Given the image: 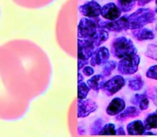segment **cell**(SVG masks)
Here are the masks:
<instances>
[{
  "instance_id": "cell-1",
  "label": "cell",
  "mask_w": 157,
  "mask_h": 137,
  "mask_svg": "<svg viewBox=\"0 0 157 137\" xmlns=\"http://www.w3.org/2000/svg\"><path fill=\"white\" fill-rule=\"evenodd\" d=\"M155 13L149 8H140L129 16H126L128 29L143 28L155 20Z\"/></svg>"
},
{
  "instance_id": "cell-2",
  "label": "cell",
  "mask_w": 157,
  "mask_h": 137,
  "mask_svg": "<svg viewBox=\"0 0 157 137\" xmlns=\"http://www.w3.org/2000/svg\"><path fill=\"white\" fill-rule=\"evenodd\" d=\"M111 52L114 57L122 59L137 53V49L132 40L126 37L115 39L111 45Z\"/></svg>"
},
{
  "instance_id": "cell-3",
  "label": "cell",
  "mask_w": 157,
  "mask_h": 137,
  "mask_svg": "<svg viewBox=\"0 0 157 137\" xmlns=\"http://www.w3.org/2000/svg\"><path fill=\"white\" fill-rule=\"evenodd\" d=\"M94 49L95 46L90 39L78 40V70H82L88 64Z\"/></svg>"
},
{
  "instance_id": "cell-4",
  "label": "cell",
  "mask_w": 157,
  "mask_h": 137,
  "mask_svg": "<svg viewBox=\"0 0 157 137\" xmlns=\"http://www.w3.org/2000/svg\"><path fill=\"white\" fill-rule=\"evenodd\" d=\"M99 19L82 18L78 25V37L79 39H89L93 37L99 28Z\"/></svg>"
},
{
  "instance_id": "cell-5",
  "label": "cell",
  "mask_w": 157,
  "mask_h": 137,
  "mask_svg": "<svg viewBox=\"0 0 157 137\" xmlns=\"http://www.w3.org/2000/svg\"><path fill=\"white\" fill-rule=\"evenodd\" d=\"M140 58L137 54L122 58L118 64V71L122 75L128 76L136 73L138 70Z\"/></svg>"
},
{
  "instance_id": "cell-6",
  "label": "cell",
  "mask_w": 157,
  "mask_h": 137,
  "mask_svg": "<svg viewBox=\"0 0 157 137\" xmlns=\"http://www.w3.org/2000/svg\"><path fill=\"white\" fill-rule=\"evenodd\" d=\"M125 83H126V81H125L124 78L117 75V76H113L112 79L105 82L103 87H102V90H103L104 93L108 96H113L120 91L122 88H123Z\"/></svg>"
},
{
  "instance_id": "cell-7",
  "label": "cell",
  "mask_w": 157,
  "mask_h": 137,
  "mask_svg": "<svg viewBox=\"0 0 157 137\" xmlns=\"http://www.w3.org/2000/svg\"><path fill=\"white\" fill-rule=\"evenodd\" d=\"M99 28L101 29H108L112 32H120L125 31L127 29V22H126V16H122L118 19L114 21H109L108 22H100L99 23Z\"/></svg>"
},
{
  "instance_id": "cell-8",
  "label": "cell",
  "mask_w": 157,
  "mask_h": 137,
  "mask_svg": "<svg viewBox=\"0 0 157 137\" xmlns=\"http://www.w3.org/2000/svg\"><path fill=\"white\" fill-rule=\"evenodd\" d=\"M98 106L96 102L90 99H78L77 117L84 118L90 114L93 113L97 109Z\"/></svg>"
},
{
  "instance_id": "cell-9",
  "label": "cell",
  "mask_w": 157,
  "mask_h": 137,
  "mask_svg": "<svg viewBox=\"0 0 157 137\" xmlns=\"http://www.w3.org/2000/svg\"><path fill=\"white\" fill-rule=\"evenodd\" d=\"M101 9L102 7L96 1L92 0L78 7V11L86 17L96 18L101 14Z\"/></svg>"
},
{
  "instance_id": "cell-10",
  "label": "cell",
  "mask_w": 157,
  "mask_h": 137,
  "mask_svg": "<svg viewBox=\"0 0 157 137\" xmlns=\"http://www.w3.org/2000/svg\"><path fill=\"white\" fill-rule=\"evenodd\" d=\"M122 11L113 2L107 3L101 9V16L109 21L118 19L121 16Z\"/></svg>"
},
{
  "instance_id": "cell-11",
  "label": "cell",
  "mask_w": 157,
  "mask_h": 137,
  "mask_svg": "<svg viewBox=\"0 0 157 137\" xmlns=\"http://www.w3.org/2000/svg\"><path fill=\"white\" fill-rule=\"evenodd\" d=\"M109 58V52L106 47H99L93 52L91 56L90 63L93 66H102L108 62Z\"/></svg>"
},
{
  "instance_id": "cell-12",
  "label": "cell",
  "mask_w": 157,
  "mask_h": 137,
  "mask_svg": "<svg viewBox=\"0 0 157 137\" xmlns=\"http://www.w3.org/2000/svg\"><path fill=\"white\" fill-rule=\"evenodd\" d=\"M126 107L124 100L120 98H114L106 108V113L109 116H117L123 112Z\"/></svg>"
},
{
  "instance_id": "cell-13",
  "label": "cell",
  "mask_w": 157,
  "mask_h": 137,
  "mask_svg": "<svg viewBox=\"0 0 157 137\" xmlns=\"http://www.w3.org/2000/svg\"><path fill=\"white\" fill-rule=\"evenodd\" d=\"M132 35L134 38L138 41H144V40H151L155 38V35L152 31L149 29L140 28L133 29L132 31Z\"/></svg>"
},
{
  "instance_id": "cell-14",
  "label": "cell",
  "mask_w": 157,
  "mask_h": 137,
  "mask_svg": "<svg viewBox=\"0 0 157 137\" xmlns=\"http://www.w3.org/2000/svg\"><path fill=\"white\" fill-rule=\"evenodd\" d=\"M127 132L130 135H141L145 132V126L141 120H135L127 125Z\"/></svg>"
},
{
  "instance_id": "cell-15",
  "label": "cell",
  "mask_w": 157,
  "mask_h": 137,
  "mask_svg": "<svg viewBox=\"0 0 157 137\" xmlns=\"http://www.w3.org/2000/svg\"><path fill=\"white\" fill-rule=\"evenodd\" d=\"M131 103L138 107L140 110H146L149 105L148 97L145 94H136L130 100Z\"/></svg>"
},
{
  "instance_id": "cell-16",
  "label": "cell",
  "mask_w": 157,
  "mask_h": 137,
  "mask_svg": "<svg viewBox=\"0 0 157 137\" xmlns=\"http://www.w3.org/2000/svg\"><path fill=\"white\" fill-rule=\"evenodd\" d=\"M140 114V109L135 106H129L126 109H124L123 112H120L116 116V119L119 121H123L125 120L130 118H134V117L138 116Z\"/></svg>"
},
{
  "instance_id": "cell-17",
  "label": "cell",
  "mask_w": 157,
  "mask_h": 137,
  "mask_svg": "<svg viewBox=\"0 0 157 137\" xmlns=\"http://www.w3.org/2000/svg\"><path fill=\"white\" fill-rule=\"evenodd\" d=\"M105 82V77L103 76L96 75L87 81V85L91 89L95 90V91H99V89H102Z\"/></svg>"
},
{
  "instance_id": "cell-18",
  "label": "cell",
  "mask_w": 157,
  "mask_h": 137,
  "mask_svg": "<svg viewBox=\"0 0 157 137\" xmlns=\"http://www.w3.org/2000/svg\"><path fill=\"white\" fill-rule=\"evenodd\" d=\"M109 37V33L108 32H106L105 30L101 29V30H97L95 35L93 36L91 38H89L91 40V41L93 42V45H94L95 48L98 47L100 45H102V43H105L107 40H108Z\"/></svg>"
},
{
  "instance_id": "cell-19",
  "label": "cell",
  "mask_w": 157,
  "mask_h": 137,
  "mask_svg": "<svg viewBox=\"0 0 157 137\" xmlns=\"http://www.w3.org/2000/svg\"><path fill=\"white\" fill-rule=\"evenodd\" d=\"M144 86V81L141 76H136L134 77L131 78L128 82V86L130 89L134 91H138L140 90Z\"/></svg>"
},
{
  "instance_id": "cell-20",
  "label": "cell",
  "mask_w": 157,
  "mask_h": 137,
  "mask_svg": "<svg viewBox=\"0 0 157 137\" xmlns=\"http://www.w3.org/2000/svg\"><path fill=\"white\" fill-rule=\"evenodd\" d=\"M144 126L146 130H151L152 129H157V113L149 114L144 121Z\"/></svg>"
},
{
  "instance_id": "cell-21",
  "label": "cell",
  "mask_w": 157,
  "mask_h": 137,
  "mask_svg": "<svg viewBox=\"0 0 157 137\" xmlns=\"http://www.w3.org/2000/svg\"><path fill=\"white\" fill-rule=\"evenodd\" d=\"M135 0H118V7L123 13L131 11L135 7Z\"/></svg>"
},
{
  "instance_id": "cell-22",
  "label": "cell",
  "mask_w": 157,
  "mask_h": 137,
  "mask_svg": "<svg viewBox=\"0 0 157 137\" xmlns=\"http://www.w3.org/2000/svg\"><path fill=\"white\" fill-rule=\"evenodd\" d=\"M104 126V120L99 118L94 121V123L90 126V134L93 135H99V132Z\"/></svg>"
},
{
  "instance_id": "cell-23",
  "label": "cell",
  "mask_w": 157,
  "mask_h": 137,
  "mask_svg": "<svg viewBox=\"0 0 157 137\" xmlns=\"http://www.w3.org/2000/svg\"><path fill=\"white\" fill-rule=\"evenodd\" d=\"M90 88L85 82H78V99H86Z\"/></svg>"
},
{
  "instance_id": "cell-24",
  "label": "cell",
  "mask_w": 157,
  "mask_h": 137,
  "mask_svg": "<svg viewBox=\"0 0 157 137\" xmlns=\"http://www.w3.org/2000/svg\"><path fill=\"white\" fill-rule=\"evenodd\" d=\"M99 135H116V130L114 124L108 123V124L104 125L102 129L99 133Z\"/></svg>"
},
{
  "instance_id": "cell-25",
  "label": "cell",
  "mask_w": 157,
  "mask_h": 137,
  "mask_svg": "<svg viewBox=\"0 0 157 137\" xmlns=\"http://www.w3.org/2000/svg\"><path fill=\"white\" fill-rule=\"evenodd\" d=\"M117 66V63L115 61H109L105 63V66L102 69V76H103L104 77H108L109 76H110L112 73V72L116 69V67Z\"/></svg>"
},
{
  "instance_id": "cell-26",
  "label": "cell",
  "mask_w": 157,
  "mask_h": 137,
  "mask_svg": "<svg viewBox=\"0 0 157 137\" xmlns=\"http://www.w3.org/2000/svg\"><path fill=\"white\" fill-rule=\"evenodd\" d=\"M146 55L149 58L157 61V46L150 44L148 46L146 52Z\"/></svg>"
},
{
  "instance_id": "cell-27",
  "label": "cell",
  "mask_w": 157,
  "mask_h": 137,
  "mask_svg": "<svg viewBox=\"0 0 157 137\" xmlns=\"http://www.w3.org/2000/svg\"><path fill=\"white\" fill-rule=\"evenodd\" d=\"M146 76L149 79L157 80V65L156 66H152L149 68L148 71L146 72Z\"/></svg>"
},
{
  "instance_id": "cell-28",
  "label": "cell",
  "mask_w": 157,
  "mask_h": 137,
  "mask_svg": "<svg viewBox=\"0 0 157 137\" xmlns=\"http://www.w3.org/2000/svg\"><path fill=\"white\" fill-rule=\"evenodd\" d=\"M82 73L86 76H91L94 74V70L90 66H86L82 68Z\"/></svg>"
},
{
  "instance_id": "cell-29",
  "label": "cell",
  "mask_w": 157,
  "mask_h": 137,
  "mask_svg": "<svg viewBox=\"0 0 157 137\" xmlns=\"http://www.w3.org/2000/svg\"><path fill=\"white\" fill-rule=\"evenodd\" d=\"M152 0H140V1H138V5L140 6H143L146 5V4L152 2Z\"/></svg>"
},
{
  "instance_id": "cell-30",
  "label": "cell",
  "mask_w": 157,
  "mask_h": 137,
  "mask_svg": "<svg viewBox=\"0 0 157 137\" xmlns=\"http://www.w3.org/2000/svg\"><path fill=\"white\" fill-rule=\"evenodd\" d=\"M116 135H125L126 133H125V131L123 129V127H120L119 129L116 130Z\"/></svg>"
},
{
  "instance_id": "cell-31",
  "label": "cell",
  "mask_w": 157,
  "mask_h": 137,
  "mask_svg": "<svg viewBox=\"0 0 157 137\" xmlns=\"http://www.w3.org/2000/svg\"><path fill=\"white\" fill-rule=\"evenodd\" d=\"M82 80H83V76H82V75L81 74V73H79V72H78V82H82Z\"/></svg>"
},
{
  "instance_id": "cell-32",
  "label": "cell",
  "mask_w": 157,
  "mask_h": 137,
  "mask_svg": "<svg viewBox=\"0 0 157 137\" xmlns=\"http://www.w3.org/2000/svg\"><path fill=\"white\" fill-rule=\"evenodd\" d=\"M155 5H156V6H155V13H157V0H155Z\"/></svg>"
},
{
  "instance_id": "cell-33",
  "label": "cell",
  "mask_w": 157,
  "mask_h": 137,
  "mask_svg": "<svg viewBox=\"0 0 157 137\" xmlns=\"http://www.w3.org/2000/svg\"><path fill=\"white\" fill-rule=\"evenodd\" d=\"M155 102H156V105H157V99H156V101H155ZM156 113H157V111H156Z\"/></svg>"
},
{
  "instance_id": "cell-34",
  "label": "cell",
  "mask_w": 157,
  "mask_h": 137,
  "mask_svg": "<svg viewBox=\"0 0 157 137\" xmlns=\"http://www.w3.org/2000/svg\"><path fill=\"white\" fill-rule=\"evenodd\" d=\"M135 1H140V0H135Z\"/></svg>"
},
{
  "instance_id": "cell-35",
  "label": "cell",
  "mask_w": 157,
  "mask_h": 137,
  "mask_svg": "<svg viewBox=\"0 0 157 137\" xmlns=\"http://www.w3.org/2000/svg\"><path fill=\"white\" fill-rule=\"evenodd\" d=\"M156 29H157V25H156Z\"/></svg>"
}]
</instances>
